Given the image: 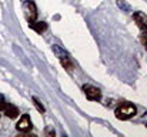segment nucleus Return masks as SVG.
Returning a JSON list of instances; mask_svg holds the SVG:
<instances>
[{
  "label": "nucleus",
  "mask_w": 147,
  "mask_h": 137,
  "mask_svg": "<svg viewBox=\"0 0 147 137\" xmlns=\"http://www.w3.org/2000/svg\"><path fill=\"white\" fill-rule=\"evenodd\" d=\"M83 91L86 94V97L89 100H100L101 99V91L98 90L97 87L90 86V84H84L83 86Z\"/></svg>",
  "instance_id": "5"
},
{
  "label": "nucleus",
  "mask_w": 147,
  "mask_h": 137,
  "mask_svg": "<svg viewBox=\"0 0 147 137\" xmlns=\"http://www.w3.org/2000/svg\"><path fill=\"white\" fill-rule=\"evenodd\" d=\"M140 40H142L143 46L146 47V50H147V32H143V33H142V36H140Z\"/></svg>",
  "instance_id": "11"
},
{
  "label": "nucleus",
  "mask_w": 147,
  "mask_h": 137,
  "mask_svg": "<svg viewBox=\"0 0 147 137\" xmlns=\"http://www.w3.org/2000/svg\"><path fill=\"white\" fill-rule=\"evenodd\" d=\"M51 49H53V51H54L56 57L59 59L60 64H61L67 72H71V70L74 69V63H73V60H71L70 54H69L64 49H61V47H59V46H56V45L53 46Z\"/></svg>",
  "instance_id": "1"
},
{
  "label": "nucleus",
  "mask_w": 147,
  "mask_h": 137,
  "mask_svg": "<svg viewBox=\"0 0 147 137\" xmlns=\"http://www.w3.org/2000/svg\"><path fill=\"white\" fill-rule=\"evenodd\" d=\"M133 17H134L137 26L142 29V32H147V14L142 13V11H136L133 14Z\"/></svg>",
  "instance_id": "6"
},
{
  "label": "nucleus",
  "mask_w": 147,
  "mask_h": 137,
  "mask_svg": "<svg viewBox=\"0 0 147 137\" xmlns=\"http://www.w3.org/2000/svg\"><path fill=\"white\" fill-rule=\"evenodd\" d=\"M46 133H47V134H49V136H54V130H53V129H46Z\"/></svg>",
  "instance_id": "13"
},
{
  "label": "nucleus",
  "mask_w": 147,
  "mask_h": 137,
  "mask_svg": "<svg viewBox=\"0 0 147 137\" xmlns=\"http://www.w3.org/2000/svg\"><path fill=\"white\" fill-rule=\"evenodd\" d=\"M3 110H4L6 116L10 117V119H16V117L19 116V109H17L16 106H13V104H9V103H7Z\"/></svg>",
  "instance_id": "8"
},
{
  "label": "nucleus",
  "mask_w": 147,
  "mask_h": 137,
  "mask_svg": "<svg viewBox=\"0 0 147 137\" xmlns=\"http://www.w3.org/2000/svg\"><path fill=\"white\" fill-rule=\"evenodd\" d=\"M136 111H137L136 106H133L130 103H124V104H121V106H119L116 109L114 114H116V117L119 120H129L130 117H133L136 114Z\"/></svg>",
  "instance_id": "2"
},
{
  "label": "nucleus",
  "mask_w": 147,
  "mask_h": 137,
  "mask_svg": "<svg viewBox=\"0 0 147 137\" xmlns=\"http://www.w3.org/2000/svg\"><path fill=\"white\" fill-rule=\"evenodd\" d=\"M29 26L34 30V32H37L39 34H42L43 32H46L47 30V23H45V22H32V23H29Z\"/></svg>",
  "instance_id": "7"
},
{
  "label": "nucleus",
  "mask_w": 147,
  "mask_h": 137,
  "mask_svg": "<svg viewBox=\"0 0 147 137\" xmlns=\"http://www.w3.org/2000/svg\"><path fill=\"white\" fill-rule=\"evenodd\" d=\"M23 9H24V14H26L27 22H29V23L34 22L36 17H37V9H36V4H34L33 1H26L24 6H23Z\"/></svg>",
  "instance_id": "3"
},
{
  "label": "nucleus",
  "mask_w": 147,
  "mask_h": 137,
  "mask_svg": "<svg viewBox=\"0 0 147 137\" xmlns=\"http://www.w3.org/2000/svg\"><path fill=\"white\" fill-rule=\"evenodd\" d=\"M16 129L20 132V133H27L32 130V120L29 117V114H23L22 119L19 120V123L16 124Z\"/></svg>",
  "instance_id": "4"
},
{
  "label": "nucleus",
  "mask_w": 147,
  "mask_h": 137,
  "mask_svg": "<svg viewBox=\"0 0 147 137\" xmlns=\"http://www.w3.org/2000/svg\"><path fill=\"white\" fill-rule=\"evenodd\" d=\"M6 100H4V97H3V94H0V110H3L4 107H6Z\"/></svg>",
  "instance_id": "12"
},
{
  "label": "nucleus",
  "mask_w": 147,
  "mask_h": 137,
  "mask_svg": "<svg viewBox=\"0 0 147 137\" xmlns=\"http://www.w3.org/2000/svg\"><path fill=\"white\" fill-rule=\"evenodd\" d=\"M117 4H119V7H120L121 10H124V11H130V6H129L124 0H117Z\"/></svg>",
  "instance_id": "10"
},
{
  "label": "nucleus",
  "mask_w": 147,
  "mask_h": 137,
  "mask_svg": "<svg viewBox=\"0 0 147 137\" xmlns=\"http://www.w3.org/2000/svg\"><path fill=\"white\" fill-rule=\"evenodd\" d=\"M33 104H34V107H36V109H37L40 113H45V111H46V109L43 107V104H42V103H40V101H39L36 97H33Z\"/></svg>",
  "instance_id": "9"
}]
</instances>
